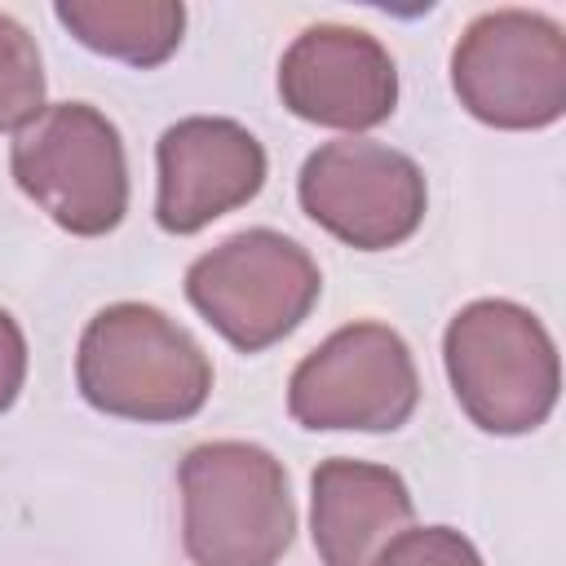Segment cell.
Segmentation results:
<instances>
[{
    "label": "cell",
    "mask_w": 566,
    "mask_h": 566,
    "mask_svg": "<svg viewBox=\"0 0 566 566\" xmlns=\"http://www.w3.org/2000/svg\"><path fill=\"white\" fill-rule=\"evenodd\" d=\"M75 385L102 416L177 424L203 411L212 394V363L164 310L146 301H115L97 310L80 336Z\"/></svg>",
    "instance_id": "obj_1"
},
{
    "label": "cell",
    "mask_w": 566,
    "mask_h": 566,
    "mask_svg": "<svg viewBox=\"0 0 566 566\" xmlns=\"http://www.w3.org/2000/svg\"><path fill=\"white\" fill-rule=\"evenodd\" d=\"M181 544L195 566H279L296 535L287 469L274 451L243 438H217L186 451Z\"/></svg>",
    "instance_id": "obj_2"
},
{
    "label": "cell",
    "mask_w": 566,
    "mask_h": 566,
    "mask_svg": "<svg viewBox=\"0 0 566 566\" xmlns=\"http://www.w3.org/2000/svg\"><path fill=\"white\" fill-rule=\"evenodd\" d=\"M442 363L460 411L500 438L539 429L562 394V363L548 327L517 301H469L442 332Z\"/></svg>",
    "instance_id": "obj_3"
},
{
    "label": "cell",
    "mask_w": 566,
    "mask_h": 566,
    "mask_svg": "<svg viewBox=\"0 0 566 566\" xmlns=\"http://www.w3.org/2000/svg\"><path fill=\"white\" fill-rule=\"evenodd\" d=\"M18 190L66 234H111L128 212V159L119 128L88 102H53L13 133Z\"/></svg>",
    "instance_id": "obj_4"
},
{
    "label": "cell",
    "mask_w": 566,
    "mask_h": 566,
    "mask_svg": "<svg viewBox=\"0 0 566 566\" xmlns=\"http://www.w3.org/2000/svg\"><path fill=\"white\" fill-rule=\"evenodd\" d=\"M190 305L243 354H261L292 336L323 296L314 256L279 230H239L190 261Z\"/></svg>",
    "instance_id": "obj_5"
},
{
    "label": "cell",
    "mask_w": 566,
    "mask_h": 566,
    "mask_svg": "<svg viewBox=\"0 0 566 566\" xmlns=\"http://www.w3.org/2000/svg\"><path fill=\"white\" fill-rule=\"evenodd\" d=\"M460 106L504 133L548 128L566 115V35L535 9L478 13L451 49Z\"/></svg>",
    "instance_id": "obj_6"
},
{
    "label": "cell",
    "mask_w": 566,
    "mask_h": 566,
    "mask_svg": "<svg viewBox=\"0 0 566 566\" xmlns=\"http://www.w3.org/2000/svg\"><path fill=\"white\" fill-rule=\"evenodd\" d=\"M420 402V371L411 345L389 323H345L314 345L292 380L287 411L301 429L332 433H394Z\"/></svg>",
    "instance_id": "obj_7"
},
{
    "label": "cell",
    "mask_w": 566,
    "mask_h": 566,
    "mask_svg": "<svg viewBox=\"0 0 566 566\" xmlns=\"http://www.w3.org/2000/svg\"><path fill=\"white\" fill-rule=\"evenodd\" d=\"M296 199L314 226L358 252L407 243L429 208L420 164L367 137H340L310 150L296 177Z\"/></svg>",
    "instance_id": "obj_8"
},
{
    "label": "cell",
    "mask_w": 566,
    "mask_h": 566,
    "mask_svg": "<svg viewBox=\"0 0 566 566\" xmlns=\"http://www.w3.org/2000/svg\"><path fill=\"white\" fill-rule=\"evenodd\" d=\"M279 97L296 119L354 137L394 115L398 66L371 31L318 22L287 44L279 62Z\"/></svg>",
    "instance_id": "obj_9"
},
{
    "label": "cell",
    "mask_w": 566,
    "mask_h": 566,
    "mask_svg": "<svg viewBox=\"0 0 566 566\" xmlns=\"http://www.w3.org/2000/svg\"><path fill=\"white\" fill-rule=\"evenodd\" d=\"M155 221L168 234H199L217 217L252 203L265 186V146L239 119L186 115L155 146Z\"/></svg>",
    "instance_id": "obj_10"
},
{
    "label": "cell",
    "mask_w": 566,
    "mask_h": 566,
    "mask_svg": "<svg viewBox=\"0 0 566 566\" xmlns=\"http://www.w3.org/2000/svg\"><path fill=\"white\" fill-rule=\"evenodd\" d=\"M411 513V491L389 464L332 455L310 478V535L323 566H371Z\"/></svg>",
    "instance_id": "obj_11"
},
{
    "label": "cell",
    "mask_w": 566,
    "mask_h": 566,
    "mask_svg": "<svg viewBox=\"0 0 566 566\" xmlns=\"http://www.w3.org/2000/svg\"><path fill=\"white\" fill-rule=\"evenodd\" d=\"M53 13L84 49L142 71L168 62L186 31L177 0H57Z\"/></svg>",
    "instance_id": "obj_12"
},
{
    "label": "cell",
    "mask_w": 566,
    "mask_h": 566,
    "mask_svg": "<svg viewBox=\"0 0 566 566\" xmlns=\"http://www.w3.org/2000/svg\"><path fill=\"white\" fill-rule=\"evenodd\" d=\"M44 111V62L31 31L0 13V133L27 128Z\"/></svg>",
    "instance_id": "obj_13"
},
{
    "label": "cell",
    "mask_w": 566,
    "mask_h": 566,
    "mask_svg": "<svg viewBox=\"0 0 566 566\" xmlns=\"http://www.w3.org/2000/svg\"><path fill=\"white\" fill-rule=\"evenodd\" d=\"M371 566H482V553L455 526H407L376 553Z\"/></svg>",
    "instance_id": "obj_14"
},
{
    "label": "cell",
    "mask_w": 566,
    "mask_h": 566,
    "mask_svg": "<svg viewBox=\"0 0 566 566\" xmlns=\"http://www.w3.org/2000/svg\"><path fill=\"white\" fill-rule=\"evenodd\" d=\"M27 380V336L18 318L0 305V411H9Z\"/></svg>",
    "instance_id": "obj_15"
}]
</instances>
